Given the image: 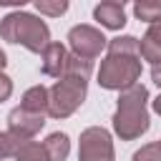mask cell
I'll return each instance as SVG.
<instances>
[{
	"label": "cell",
	"mask_w": 161,
	"mask_h": 161,
	"mask_svg": "<svg viewBox=\"0 0 161 161\" xmlns=\"http://www.w3.org/2000/svg\"><path fill=\"white\" fill-rule=\"evenodd\" d=\"M151 106H153V111H156V113L161 116V93H158V96L153 98V103H151Z\"/></svg>",
	"instance_id": "cell-20"
},
{
	"label": "cell",
	"mask_w": 161,
	"mask_h": 161,
	"mask_svg": "<svg viewBox=\"0 0 161 161\" xmlns=\"http://www.w3.org/2000/svg\"><path fill=\"white\" fill-rule=\"evenodd\" d=\"M93 18L108 28V30H121L126 25V5L123 3H116V0H108V3H101L93 8Z\"/></svg>",
	"instance_id": "cell-9"
},
{
	"label": "cell",
	"mask_w": 161,
	"mask_h": 161,
	"mask_svg": "<svg viewBox=\"0 0 161 161\" xmlns=\"http://www.w3.org/2000/svg\"><path fill=\"white\" fill-rule=\"evenodd\" d=\"M133 161H161V146L158 143H146L133 153Z\"/></svg>",
	"instance_id": "cell-16"
},
{
	"label": "cell",
	"mask_w": 161,
	"mask_h": 161,
	"mask_svg": "<svg viewBox=\"0 0 161 161\" xmlns=\"http://www.w3.org/2000/svg\"><path fill=\"white\" fill-rule=\"evenodd\" d=\"M151 80H153V83L161 88V63H156V65L151 68Z\"/></svg>",
	"instance_id": "cell-19"
},
{
	"label": "cell",
	"mask_w": 161,
	"mask_h": 161,
	"mask_svg": "<svg viewBox=\"0 0 161 161\" xmlns=\"http://www.w3.org/2000/svg\"><path fill=\"white\" fill-rule=\"evenodd\" d=\"M13 158L15 161H50L45 153V146L33 138H15Z\"/></svg>",
	"instance_id": "cell-11"
},
{
	"label": "cell",
	"mask_w": 161,
	"mask_h": 161,
	"mask_svg": "<svg viewBox=\"0 0 161 161\" xmlns=\"http://www.w3.org/2000/svg\"><path fill=\"white\" fill-rule=\"evenodd\" d=\"M48 101H50L48 88H45V86H33V88H28V91L23 93L20 108H25V111H30V113L45 116V113H48Z\"/></svg>",
	"instance_id": "cell-12"
},
{
	"label": "cell",
	"mask_w": 161,
	"mask_h": 161,
	"mask_svg": "<svg viewBox=\"0 0 161 161\" xmlns=\"http://www.w3.org/2000/svg\"><path fill=\"white\" fill-rule=\"evenodd\" d=\"M68 50L63 43H50L40 53V70L50 78H63L65 75V63H68Z\"/></svg>",
	"instance_id": "cell-8"
},
{
	"label": "cell",
	"mask_w": 161,
	"mask_h": 161,
	"mask_svg": "<svg viewBox=\"0 0 161 161\" xmlns=\"http://www.w3.org/2000/svg\"><path fill=\"white\" fill-rule=\"evenodd\" d=\"M5 65H8V55H5V50H0V73H3Z\"/></svg>",
	"instance_id": "cell-21"
},
{
	"label": "cell",
	"mask_w": 161,
	"mask_h": 161,
	"mask_svg": "<svg viewBox=\"0 0 161 161\" xmlns=\"http://www.w3.org/2000/svg\"><path fill=\"white\" fill-rule=\"evenodd\" d=\"M0 38L5 43L23 45L30 53H43L53 43L50 40V28L40 18H35L33 13H23V10L8 13L0 20Z\"/></svg>",
	"instance_id": "cell-3"
},
{
	"label": "cell",
	"mask_w": 161,
	"mask_h": 161,
	"mask_svg": "<svg viewBox=\"0 0 161 161\" xmlns=\"http://www.w3.org/2000/svg\"><path fill=\"white\" fill-rule=\"evenodd\" d=\"M35 10L40 15H50V18H58L68 10V0H35Z\"/></svg>",
	"instance_id": "cell-15"
},
{
	"label": "cell",
	"mask_w": 161,
	"mask_h": 161,
	"mask_svg": "<svg viewBox=\"0 0 161 161\" xmlns=\"http://www.w3.org/2000/svg\"><path fill=\"white\" fill-rule=\"evenodd\" d=\"M148 88L136 83L126 91H121L116 113H113V131L121 141H136L141 138L151 121H148Z\"/></svg>",
	"instance_id": "cell-2"
},
{
	"label": "cell",
	"mask_w": 161,
	"mask_h": 161,
	"mask_svg": "<svg viewBox=\"0 0 161 161\" xmlns=\"http://www.w3.org/2000/svg\"><path fill=\"white\" fill-rule=\"evenodd\" d=\"M43 146H45V153H48L50 161H65L68 153H70V138H68L65 133H60V131L50 133V136L43 141Z\"/></svg>",
	"instance_id": "cell-13"
},
{
	"label": "cell",
	"mask_w": 161,
	"mask_h": 161,
	"mask_svg": "<svg viewBox=\"0 0 161 161\" xmlns=\"http://www.w3.org/2000/svg\"><path fill=\"white\" fill-rule=\"evenodd\" d=\"M138 50H141V58L148 60V63H161V20L148 25V30L143 33V38L138 40Z\"/></svg>",
	"instance_id": "cell-10"
},
{
	"label": "cell",
	"mask_w": 161,
	"mask_h": 161,
	"mask_svg": "<svg viewBox=\"0 0 161 161\" xmlns=\"http://www.w3.org/2000/svg\"><path fill=\"white\" fill-rule=\"evenodd\" d=\"M13 148H15V136H10L8 131H0V161L13 156Z\"/></svg>",
	"instance_id": "cell-17"
},
{
	"label": "cell",
	"mask_w": 161,
	"mask_h": 161,
	"mask_svg": "<svg viewBox=\"0 0 161 161\" xmlns=\"http://www.w3.org/2000/svg\"><path fill=\"white\" fill-rule=\"evenodd\" d=\"M10 96H13V80H10L5 73H0V103L8 101Z\"/></svg>",
	"instance_id": "cell-18"
},
{
	"label": "cell",
	"mask_w": 161,
	"mask_h": 161,
	"mask_svg": "<svg viewBox=\"0 0 161 161\" xmlns=\"http://www.w3.org/2000/svg\"><path fill=\"white\" fill-rule=\"evenodd\" d=\"M133 15L143 23H158L161 20V3L158 0H141L133 5Z\"/></svg>",
	"instance_id": "cell-14"
},
{
	"label": "cell",
	"mask_w": 161,
	"mask_h": 161,
	"mask_svg": "<svg viewBox=\"0 0 161 161\" xmlns=\"http://www.w3.org/2000/svg\"><path fill=\"white\" fill-rule=\"evenodd\" d=\"M43 126H45V116L30 113L20 106L8 113V133L15 136V138H33Z\"/></svg>",
	"instance_id": "cell-7"
},
{
	"label": "cell",
	"mask_w": 161,
	"mask_h": 161,
	"mask_svg": "<svg viewBox=\"0 0 161 161\" xmlns=\"http://www.w3.org/2000/svg\"><path fill=\"white\" fill-rule=\"evenodd\" d=\"M113 141L111 133L101 126H91L80 133L78 141V161H113Z\"/></svg>",
	"instance_id": "cell-6"
},
{
	"label": "cell",
	"mask_w": 161,
	"mask_h": 161,
	"mask_svg": "<svg viewBox=\"0 0 161 161\" xmlns=\"http://www.w3.org/2000/svg\"><path fill=\"white\" fill-rule=\"evenodd\" d=\"M141 78V50L138 38L118 35L108 40V55L98 68V86L106 91H126Z\"/></svg>",
	"instance_id": "cell-1"
},
{
	"label": "cell",
	"mask_w": 161,
	"mask_h": 161,
	"mask_svg": "<svg viewBox=\"0 0 161 161\" xmlns=\"http://www.w3.org/2000/svg\"><path fill=\"white\" fill-rule=\"evenodd\" d=\"M68 45L73 55L93 63L103 53V48H108V38L93 25H73L68 30Z\"/></svg>",
	"instance_id": "cell-5"
},
{
	"label": "cell",
	"mask_w": 161,
	"mask_h": 161,
	"mask_svg": "<svg viewBox=\"0 0 161 161\" xmlns=\"http://www.w3.org/2000/svg\"><path fill=\"white\" fill-rule=\"evenodd\" d=\"M158 146H161V141H158Z\"/></svg>",
	"instance_id": "cell-22"
},
{
	"label": "cell",
	"mask_w": 161,
	"mask_h": 161,
	"mask_svg": "<svg viewBox=\"0 0 161 161\" xmlns=\"http://www.w3.org/2000/svg\"><path fill=\"white\" fill-rule=\"evenodd\" d=\"M88 80L75 75H63L48 88V116L50 118H68L78 111V106L86 101Z\"/></svg>",
	"instance_id": "cell-4"
}]
</instances>
